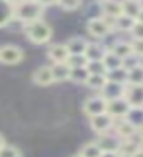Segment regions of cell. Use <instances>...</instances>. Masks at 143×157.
I'll return each instance as SVG.
<instances>
[{
    "label": "cell",
    "instance_id": "1",
    "mask_svg": "<svg viewBox=\"0 0 143 157\" xmlns=\"http://www.w3.org/2000/svg\"><path fill=\"white\" fill-rule=\"evenodd\" d=\"M46 6H43L36 0H22L19 3H14V19L24 25H27L30 22L43 19Z\"/></svg>",
    "mask_w": 143,
    "mask_h": 157
},
{
    "label": "cell",
    "instance_id": "2",
    "mask_svg": "<svg viewBox=\"0 0 143 157\" xmlns=\"http://www.w3.org/2000/svg\"><path fill=\"white\" fill-rule=\"evenodd\" d=\"M24 33L33 44H46L52 38V27L43 19L24 25Z\"/></svg>",
    "mask_w": 143,
    "mask_h": 157
},
{
    "label": "cell",
    "instance_id": "3",
    "mask_svg": "<svg viewBox=\"0 0 143 157\" xmlns=\"http://www.w3.org/2000/svg\"><path fill=\"white\" fill-rule=\"evenodd\" d=\"M87 32L96 39H104L106 36H109L110 33L115 32L113 29V19L104 17V16H95L90 17L87 22Z\"/></svg>",
    "mask_w": 143,
    "mask_h": 157
},
{
    "label": "cell",
    "instance_id": "4",
    "mask_svg": "<svg viewBox=\"0 0 143 157\" xmlns=\"http://www.w3.org/2000/svg\"><path fill=\"white\" fill-rule=\"evenodd\" d=\"M107 104H109L107 99L101 93L95 94V96H90L83 102V113L88 118H93V116H98L101 113H106L107 112Z\"/></svg>",
    "mask_w": 143,
    "mask_h": 157
},
{
    "label": "cell",
    "instance_id": "5",
    "mask_svg": "<svg viewBox=\"0 0 143 157\" xmlns=\"http://www.w3.org/2000/svg\"><path fill=\"white\" fill-rule=\"evenodd\" d=\"M115 123H116V120H115L113 116H110L107 112L106 113H101L98 116L90 118V127H91V130H93V132H96L98 135L112 132L113 127H115Z\"/></svg>",
    "mask_w": 143,
    "mask_h": 157
},
{
    "label": "cell",
    "instance_id": "6",
    "mask_svg": "<svg viewBox=\"0 0 143 157\" xmlns=\"http://www.w3.org/2000/svg\"><path fill=\"white\" fill-rule=\"evenodd\" d=\"M132 112V107L124 98H120V99H115V101H109L107 104V113L110 116H113L115 120H124L131 115Z\"/></svg>",
    "mask_w": 143,
    "mask_h": 157
},
{
    "label": "cell",
    "instance_id": "7",
    "mask_svg": "<svg viewBox=\"0 0 143 157\" xmlns=\"http://www.w3.org/2000/svg\"><path fill=\"white\" fill-rule=\"evenodd\" d=\"M113 132L118 135L121 140H129V138H134L135 135H138L140 129L131 120L124 118V120H116L115 127H113Z\"/></svg>",
    "mask_w": 143,
    "mask_h": 157
},
{
    "label": "cell",
    "instance_id": "8",
    "mask_svg": "<svg viewBox=\"0 0 143 157\" xmlns=\"http://www.w3.org/2000/svg\"><path fill=\"white\" fill-rule=\"evenodd\" d=\"M24 58V50L17 46L6 44L0 47V63L3 64H17Z\"/></svg>",
    "mask_w": 143,
    "mask_h": 157
},
{
    "label": "cell",
    "instance_id": "9",
    "mask_svg": "<svg viewBox=\"0 0 143 157\" xmlns=\"http://www.w3.org/2000/svg\"><path fill=\"white\" fill-rule=\"evenodd\" d=\"M124 99L132 109H143V85H126Z\"/></svg>",
    "mask_w": 143,
    "mask_h": 157
},
{
    "label": "cell",
    "instance_id": "10",
    "mask_svg": "<svg viewBox=\"0 0 143 157\" xmlns=\"http://www.w3.org/2000/svg\"><path fill=\"white\" fill-rule=\"evenodd\" d=\"M96 143L99 145V148L102 149V152L118 151V149H120V145H121V138L116 135L115 132H107V134L98 135Z\"/></svg>",
    "mask_w": 143,
    "mask_h": 157
},
{
    "label": "cell",
    "instance_id": "11",
    "mask_svg": "<svg viewBox=\"0 0 143 157\" xmlns=\"http://www.w3.org/2000/svg\"><path fill=\"white\" fill-rule=\"evenodd\" d=\"M124 91H126V85L123 83H118V82H112V80H107L104 88L99 91V93L109 101H115V99H120V98H124Z\"/></svg>",
    "mask_w": 143,
    "mask_h": 157
},
{
    "label": "cell",
    "instance_id": "12",
    "mask_svg": "<svg viewBox=\"0 0 143 157\" xmlns=\"http://www.w3.org/2000/svg\"><path fill=\"white\" fill-rule=\"evenodd\" d=\"M47 57L52 63H66L69 58L66 44H50L47 49Z\"/></svg>",
    "mask_w": 143,
    "mask_h": 157
},
{
    "label": "cell",
    "instance_id": "13",
    "mask_svg": "<svg viewBox=\"0 0 143 157\" xmlns=\"http://www.w3.org/2000/svg\"><path fill=\"white\" fill-rule=\"evenodd\" d=\"M101 11L104 17L116 19L123 14L121 2H118V0H104V2H101Z\"/></svg>",
    "mask_w": 143,
    "mask_h": 157
},
{
    "label": "cell",
    "instance_id": "14",
    "mask_svg": "<svg viewBox=\"0 0 143 157\" xmlns=\"http://www.w3.org/2000/svg\"><path fill=\"white\" fill-rule=\"evenodd\" d=\"M14 21V3L11 0H0V29Z\"/></svg>",
    "mask_w": 143,
    "mask_h": 157
},
{
    "label": "cell",
    "instance_id": "15",
    "mask_svg": "<svg viewBox=\"0 0 143 157\" xmlns=\"http://www.w3.org/2000/svg\"><path fill=\"white\" fill-rule=\"evenodd\" d=\"M88 43L90 41H87V39L82 38V36H72L64 44H66V47H68L69 55H85Z\"/></svg>",
    "mask_w": 143,
    "mask_h": 157
},
{
    "label": "cell",
    "instance_id": "16",
    "mask_svg": "<svg viewBox=\"0 0 143 157\" xmlns=\"http://www.w3.org/2000/svg\"><path fill=\"white\" fill-rule=\"evenodd\" d=\"M32 78H33V82H35L36 85H40V86H47V85L55 83L50 66H41V68H38V69L33 72Z\"/></svg>",
    "mask_w": 143,
    "mask_h": 157
},
{
    "label": "cell",
    "instance_id": "17",
    "mask_svg": "<svg viewBox=\"0 0 143 157\" xmlns=\"http://www.w3.org/2000/svg\"><path fill=\"white\" fill-rule=\"evenodd\" d=\"M107 50H109V47L102 46L98 41L88 43V47L85 50V57L88 58V61H102L104 55L107 54Z\"/></svg>",
    "mask_w": 143,
    "mask_h": 157
},
{
    "label": "cell",
    "instance_id": "18",
    "mask_svg": "<svg viewBox=\"0 0 143 157\" xmlns=\"http://www.w3.org/2000/svg\"><path fill=\"white\" fill-rule=\"evenodd\" d=\"M109 50L113 52L115 55H118L121 60L134 55V52H132V43H131V41H123V39H120V41H115V43L109 47Z\"/></svg>",
    "mask_w": 143,
    "mask_h": 157
},
{
    "label": "cell",
    "instance_id": "19",
    "mask_svg": "<svg viewBox=\"0 0 143 157\" xmlns=\"http://www.w3.org/2000/svg\"><path fill=\"white\" fill-rule=\"evenodd\" d=\"M52 75H54V82H66L69 80L71 68L68 63H54L52 64Z\"/></svg>",
    "mask_w": 143,
    "mask_h": 157
},
{
    "label": "cell",
    "instance_id": "20",
    "mask_svg": "<svg viewBox=\"0 0 143 157\" xmlns=\"http://www.w3.org/2000/svg\"><path fill=\"white\" fill-rule=\"evenodd\" d=\"M135 22H137V19H132V17H129V16L121 14L120 17L113 19V29H115V32L131 33L132 29H134V25H135Z\"/></svg>",
    "mask_w": 143,
    "mask_h": 157
},
{
    "label": "cell",
    "instance_id": "21",
    "mask_svg": "<svg viewBox=\"0 0 143 157\" xmlns=\"http://www.w3.org/2000/svg\"><path fill=\"white\" fill-rule=\"evenodd\" d=\"M121 8H123V14L124 16L137 19L138 14L141 13V10H143V3L141 2H135V0H123Z\"/></svg>",
    "mask_w": 143,
    "mask_h": 157
},
{
    "label": "cell",
    "instance_id": "22",
    "mask_svg": "<svg viewBox=\"0 0 143 157\" xmlns=\"http://www.w3.org/2000/svg\"><path fill=\"white\" fill-rule=\"evenodd\" d=\"M102 64H104V68H106V72H109V71L121 68L123 66V60L118 55H115L113 52L107 50V54L104 55V58H102Z\"/></svg>",
    "mask_w": 143,
    "mask_h": 157
},
{
    "label": "cell",
    "instance_id": "23",
    "mask_svg": "<svg viewBox=\"0 0 143 157\" xmlns=\"http://www.w3.org/2000/svg\"><path fill=\"white\" fill-rule=\"evenodd\" d=\"M141 145L137 143L134 138H129V140H121V145H120V149L118 152L121 154V157H132L135 154V151L140 148Z\"/></svg>",
    "mask_w": 143,
    "mask_h": 157
},
{
    "label": "cell",
    "instance_id": "24",
    "mask_svg": "<svg viewBox=\"0 0 143 157\" xmlns=\"http://www.w3.org/2000/svg\"><path fill=\"white\" fill-rule=\"evenodd\" d=\"M107 75V80H112V82H118V83H123V85H127V77H129V71L121 66L118 69H113V71H109L106 72Z\"/></svg>",
    "mask_w": 143,
    "mask_h": 157
},
{
    "label": "cell",
    "instance_id": "25",
    "mask_svg": "<svg viewBox=\"0 0 143 157\" xmlns=\"http://www.w3.org/2000/svg\"><path fill=\"white\" fill-rule=\"evenodd\" d=\"M107 82V75L106 74H90L88 80H87V86L90 90H95V91H101L104 88V85H106Z\"/></svg>",
    "mask_w": 143,
    "mask_h": 157
},
{
    "label": "cell",
    "instance_id": "26",
    "mask_svg": "<svg viewBox=\"0 0 143 157\" xmlns=\"http://www.w3.org/2000/svg\"><path fill=\"white\" fill-rule=\"evenodd\" d=\"M90 77V71L85 68H71V75H69V80L74 83H87Z\"/></svg>",
    "mask_w": 143,
    "mask_h": 157
},
{
    "label": "cell",
    "instance_id": "27",
    "mask_svg": "<svg viewBox=\"0 0 143 157\" xmlns=\"http://www.w3.org/2000/svg\"><path fill=\"white\" fill-rule=\"evenodd\" d=\"M127 85H143V66L137 64L132 69H129Z\"/></svg>",
    "mask_w": 143,
    "mask_h": 157
},
{
    "label": "cell",
    "instance_id": "28",
    "mask_svg": "<svg viewBox=\"0 0 143 157\" xmlns=\"http://www.w3.org/2000/svg\"><path fill=\"white\" fill-rule=\"evenodd\" d=\"M79 154L82 157H101L102 155V149L99 148V145L96 141H91V143H87V145L80 149Z\"/></svg>",
    "mask_w": 143,
    "mask_h": 157
},
{
    "label": "cell",
    "instance_id": "29",
    "mask_svg": "<svg viewBox=\"0 0 143 157\" xmlns=\"http://www.w3.org/2000/svg\"><path fill=\"white\" fill-rule=\"evenodd\" d=\"M83 3V0H58L57 5L64 10V11H75V10H79Z\"/></svg>",
    "mask_w": 143,
    "mask_h": 157
},
{
    "label": "cell",
    "instance_id": "30",
    "mask_svg": "<svg viewBox=\"0 0 143 157\" xmlns=\"http://www.w3.org/2000/svg\"><path fill=\"white\" fill-rule=\"evenodd\" d=\"M66 63L69 68H85L88 64V58L85 55H69Z\"/></svg>",
    "mask_w": 143,
    "mask_h": 157
},
{
    "label": "cell",
    "instance_id": "31",
    "mask_svg": "<svg viewBox=\"0 0 143 157\" xmlns=\"http://www.w3.org/2000/svg\"><path fill=\"white\" fill-rule=\"evenodd\" d=\"M0 157H22V152L13 145H5L3 148H0Z\"/></svg>",
    "mask_w": 143,
    "mask_h": 157
},
{
    "label": "cell",
    "instance_id": "32",
    "mask_svg": "<svg viewBox=\"0 0 143 157\" xmlns=\"http://www.w3.org/2000/svg\"><path fill=\"white\" fill-rule=\"evenodd\" d=\"M87 69L90 74H106V68H104L102 61H88Z\"/></svg>",
    "mask_w": 143,
    "mask_h": 157
},
{
    "label": "cell",
    "instance_id": "33",
    "mask_svg": "<svg viewBox=\"0 0 143 157\" xmlns=\"http://www.w3.org/2000/svg\"><path fill=\"white\" fill-rule=\"evenodd\" d=\"M132 52L138 58L143 57V39H132Z\"/></svg>",
    "mask_w": 143,
    "mask_h": 157
},
{
    "label": "cell",
    "instance_id": "34",
    "mask_svg": "<svg viewBox=\"0 0 143 157\" xmlns=\"http://www.w3.org/2000/svg\"><path fill=\"white\" fill-rule=\"evenodd\" d=\"M131 36H132V39H143V24L141 22H135V25H134V29H132V32H131Z\"/></svg>",
    "mask_w": 143,
    "mask_h": 157
},
{
    "label": "cell",
    "instance_id": "35",
    "mask_svg": "<svg viewBox=\"0 0 143 157\" xmlns=\"http://www.w3.org/2000/svg\"><path fill=\"white\" fill-rule=\"evenodd\" d=\"M101 157H121V154L118 151H107V152H102Z\"/></svg>",
    "mask_w": 143,
    "mask_h": 157
},
{
    "label": "cell",
    "instance_id": "36",
    "mask_svg": "<svg viewBox=\"0 0 143 157\" xmlns=\"http://www.w3.org/2000/svg\"><path fill=\"white\" fill-rule=\"evenodd\" d=\"M36 2H40L43 6H49V5H57L58 0H36Z\"/></svg>",
    "mask_w": 143,
    "mask_h": 157
},
{
    "label": "cell",
    "instance_id": "37",
    "mask_svg": "<svg viewBox=\"0 0 143 157\" xmlns=\"http://www.w3.org/2000/svg\"><path fill=\"white\" fill-rule=\"evenodd\" d=\"M132 157H143V146H140V148L135 151V154H134Z\"/></svg>",
    "mask_w": 143,
    "mask_h": 157
},
{
    "label": "cell",
    "instance_id": "38",
    "mask_svg": "<svg viewBox=\"0 0 143 157\" xmlns=\"http://www.w3.org/2000/svg\"><path fill=\"white\" fill-rule=\"evenodd\" d=\"M138 137H140V143L143 145V127H140V134H138Z\"/></svg>",
    "mask_w": 143,
    "mask_h": 157
},
{
    "label": "cell",
    "instance_id": "39",
    "mask_svg": "<svg viewBox=\"0 0 143 157\" xmlns=\"http://www.w3.org/2000/svg\"><path fill=\"white\" fill-rule=\"evenodd\" d=\"M5 145H6V143H5V138H3L2 135H0V148H3Z\"/></svg>",
    "mask_w": 143,
    "mask_h": 157
},
{
    "label": "cell",
    "instance_id": "40",
    "mask_svg": "<svg viewBox=\"0 0 143 157\" xmlns=\"http://www.w3.org/2000/svg\"><path fill=\"white\" fill-rule=\"evenodd\" d=\"M137 21L143 24V10H141V13H140V14H138V17H137Z\"/></svg>",
    "mask_w": 143,
    "mask_h": 157
},
{
    "label": "cell",
    "instance_id": "41",
    "mask_svg": "<svg viewBox=\"0 0 143 157\" xmlns=\"http://www.w3.org/2000/svg\"><path fill=\"white\" fill-rule=\"evenodd\" d=\"M13 3H19V2H22V0H11Z\"/></svg>",
    "mask_w": 143,
    "mask_h": 157
},
{
    "label": "cell",
    "instance_id": "42",
    "mask_svg": "<svg viewBox=\"0 0 143 157\" xmlns=\"http://www.w3.org/2000/svg\"><path fill=\"white\" fill-rule=\"evenodd\" d=\"M140 64H141V66H143V57L140 58Z\"/></svg>",
    "mask_w": 143,
    "mask_h": 157
},
{
    "label": "cell",
    "instance_id": "43",
    "mask_svg": "<svg viewBox=\"0 0 143 157\" xmlns=\"http://www.w3.org/2000/svg\"><path fill=\"white\" fill-rule=\"evenodd\" d=\"M72 157H82L80 154H75V155H72Z\"/></svg>",
    "mask_w": 143,
    "mask_h": 157
},
{
    "label": "cell",
    "instance_id": "44",
    "mask_svg": "<svg viewBox=\"0 0 143 157\" xmlns=\"http://www.w3.org/2000/svg\"><path fill=\"white\" fill-rule=\"evenodd\" d=\"M135 2H141V3H143V0H135Z\"/></svg>",
    "mask_w": 143,
    "mask_h": 157
},
{
    "label": "cell",
    "instance_id": "45",
    "mask_svg": "<svg viewBox=\"0 0 143 157\" xmlns=\"http://www.w3.org/2000/svg\"><path fill=\"white\" fill-rule=\"evenodd\" d=\"M101 2H104V0H101Z\"/></svg>",
    "mask_w": 143,
    "mask_h": 157
},
{
    "label": "cell",
    "instance_id": "46",
    "mask_svg": "<svg viewBox=\"0 0 143 157\" xmlns=\"http://www.w3.org/2000/svg\"><path fill=\"white\" fill-rule=\"evenodd\" d=\"M141 110H143V109H141Z\"/></svg>",
    "mask_w": 143,
    "mask_h": 157
}]
</instances>
